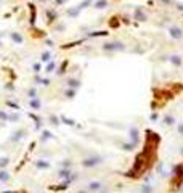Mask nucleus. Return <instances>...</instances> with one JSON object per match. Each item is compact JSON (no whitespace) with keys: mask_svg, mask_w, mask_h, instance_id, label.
Wrapping results in <instances>:
<instances>
[{"mask_svg":"<svg viewBox=\"0 0 183 193\" xmlns=\"http://www.w3.org/2000/svg\"><path fill=\"white\" fill-rule=\"evenodd\" d=\"M133 19L142 21V23L148 21V15H146V11H145L143 7H135V10H133Z\"/></svg>","mask_w":183,"mask_h":193,"instance_id":"f257e3e1","label":"nucleus"},{"mask_svg":"<svg viewBox=\"0 0 183 193\" xmlns=\"http://www.w3.org/2000/svg\"><path fill=\"white\" fill-rule=\"evenodd\" d=\"M45 15H47V24H53L55 21H58V11H56L53 7L45 8Z\"/></svg>","mask_w":183,"mask_h":193,"instance_id":"f03ea898","label":"nucleus"},{"mask_svg":"<svg viewBox=\"0 0 183 193\" xmlns=\"http://www.w3.org/2000/svg\"><path fill=\"white\" fill-rule=\"evenodd\" d=\"M27 8H29V23H31V26H35V21H37V7L32 2H27Z\"/></svg>","mask_w":183,"mask_h":193,"instance_id":"7ed1b4c3","label":"nucleus"},{"mask_svg":"<svg viewBox=\"0 0 183 193\" xmlns=\"http://www.w3.org/2000/svg\"><path fill=\"white\" fill-rule=\"evenodd\" d=\"M103 48H105V50H124L125 47H124V44H121V42H108V44L103 45Z\"/></svg>","mask_w":183,"mask_h":193,"instance_id":"20e7f679","label":"nucleus"},{"mask_svg":"<svg viewBox=\"0 0 183 193\" xmlns=\"http://www.w3.org/2000/svg\"><path fill=\"white\" fill-rule=\"evenodd\" d=\"M108 5H109V0H93V3H92L95 10H105Z\"/></svg>","mask_w":183,"mask_h":193,"instance_id":"39448f33","label":"nucleus"},{"mask_svg":"<svg viewBox=\"0 0 183 193\" xmlns=\"http://www.w3.org/2000/svg\"><path fill=\"white\" fill-rule=\"evenodd\" d=\"M121 16L119 15H114V16H112V18H109V21H108V26L109 27H112V29H116V27H119L121 26Z\"/></svg>","mask_w":183,"mask_h":193,"instance_id":"423d86ee","label":"nucleus"},{"mask_svg":"<svg viewBox=\"0 0 183 193\" xmlns=\"http://www.w3.org/2000/svg\"><path fill=\"white\" fill-rule=\"evenodd\" d=\"M169 32H170V36H172L174 39H180V37L183 36L181 29H180V27H177V26H172V27H169Z\"/></svg>","mask_w":183,"mask_h":193,"instance_id":"0eeeda50","label":"nucleus"},{"mask_svg":"<svg viewBox=\"0 0 183 193\" xmlns=\"http://www.w3.org/2000/svg\"><path fill=\"white\" fill-rule=\"evenodd\" d=\"M66 15L71 16V18H77L80 15V10L77 7H71V8H66Z\"/></svg>","mask_w":183,"mask_h":193,"instance_id":"6e6552de","label":"nucleus"},{"mask_svg":"<svg viewBox=\"0 0 183 193\" xmlns=\"http://www.w3.org/2000/svg\"><path fill=\"white\" fill-rule=\"evenodd\" d=\"M92 3H93V0H82V2L77 5V8L82 11V10H85V8H89V7H92Z\"/></svg>","mask_w":183,"mask_h":193,"instance_id":"1a4fd4ad","label":"nucleus"},{"mask_svg":"<svg viewBox=\"0 0 183 193\" xmlns=\"http://www.w3.org/2000/svg\"><path fill=\"white\" fill-rule=\"evenodd\" d=\"M10 37H11L13 42H16V44H21V42H23V37H21V34H18V32H10Z\"/></svg>","mask_w":183,"mask_h":193,"instance_id":"9d476101","label":"nucleus"},{"mask_svg":"<svg viewBox=\"0 0 183 193\" xmlns=\"http://www.w3.org/2000/svg\"><path fill=\"white\" fill-rule=\"evenodd\" d=\"M53 3H55V7H63L67 3V0H53Z\"/></svg>","mask_w":183,"mask_h":193,"instance_id":"9b49d317","label":"nucleus"},{"mask_svg":"<svg viewBox=\"0 0 183 193\" xmlns=\"http://www.w3.org/2000/svg\"><path fill=\"white\" fill-rule=\"evenodd\" d=\"M56 29H58V31H64V29H66V24H64V23L56 24Z\"/></svg>","mask_w":183,"mask_h":193,"instance_id":"f8f14e48","label":"nucleus"},{"mask_svg":"<svg viewBox=\"0 0 183 193\" xmlns=\"http://www.w3.org/2000/svg\"><path fill=\"white\" fill-rule=\"evenodd\" d=\"M50 58V53L48 52H45V53H42V60H44V61H47Z\"/></svg>","mask_w":183,"mask_h":193,"instance_id":"ddd939ff","label":"nucleus"},{"mask_svg":"<svg viewBox=\"0 0 183 193\" xmlns=\"http://www.w3.org/2000/svg\"><path fill=\"white\" fill-rule=\"evenodd\" d=\"M159 2H162V3H165V5H172V3H174L172 0H159Z\"/></svg>","mask_w":183,"mask_h":193,"instance_id":"4468645a","label":"nucleus"},{"mask_svg":"<svg viewBox=\"0 0 183 193\" xmlns=\"http://www.w3.org/2000/svg\"><path fill=\"white\" fill-rule=\"evenodd\" d=\"M37 2H39V3H42V5H45V3L48 2V0H37Z\"/></svg>","mask_w":183,"mask_h":193,"instance_id":"2eb2a0df","label":"nucleus"},{"mask_svg":"<svg viewBox=\"0 0 183 193\" xmlns=\"http://www.w3.org/2000/svg\"><path fill=\"white\" fill-rule=\"evenodd\" d=\"M0 47H2V42H0Z\"/></svg>","mask_w":183,"mask_h":193,"instance_id":"dca6fc26","label":"nucleus"},{"mask_svg":"<svg viewBox=\"0 0 183 193\" xmlns=\"http://www.w3.org/2000/svg\"><path fill=\"white\" fill-rule=\"evenodd\" d=\"M0 3H2V0H0Z\"/></svg>","mask_w":183,"mask_h":193,"instance_id":"f3484780","label":"nucleus"}]
</instances>
